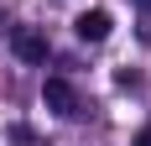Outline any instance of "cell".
<instances>
[{
    "mask_svg": "<svg viewBox=\"0 0 151 146\" xmlns=\"http://www.w3.org/2000/svg\"><path fill=\"white\" fill-rule=\"evenodd\" d=\"M42 104L52 115H78V89L68 84V78H47L42 84Z\"/></svg>",
    "mask_w": 151,
    "mask_h": 146,
    "instance_id": "obj_1",
    "label": "cell"
},
{
    "mask_svg": "<svg viewBox=\"0 0 151 146\" xmlns=\"http://www.w3.org/2000/svg\"><path fill=\"white\" fill-rule=\"evenodd\" d=\"M11 47H16L21 63H47V37H42L37 26H21V31L11 37Z\"/></svg>",
    "mask_w": 151,
    "mask_h": 146,
    "instance_id": "obj_2",
    "label": "cell"
},
{
    "mask_svg": "<svg viewBox=\"0 0 151 146\" xmlns=\"http://www.w3.org/2000/svg\"><path fill=\"white\" fill-rule=\"evenodd\" d=\"M109 26H115V21H109V11H83V16L73 21V31L83 37V42H104Z\"/></svg>",
    "mask_w": 151,
    "mask_h": 146,
    "instance_id": "obj_3",
    "label": "cell"
},
{
    "mask_svg": "<svg viewBox=\"0 0 151 146\" xmlns=\"http://www.w3.org/2000/svg\"><path fill=\"white\" fill-rule=\"evenodd\" d=\"M136 146H151V125H146V131H141V136H136Z\"/></svg>",
    "mask_w": 151,
    "mask_h": 146,
    "instance_id": "obj_4",
    "label": "cell"
},
{
    "mask_svg": "<svg viewBox=\"0 0 151 146\" xmlns=\"http://www.w3.org/2000/svg\"><path fill=\"white\" fill-rule=\"evenodd\" d=\"M136 5H151V0H136Z\"/></svg>",
    "mask_w": 151,
    "mask_h": 146,
    "instance_id": "obj_5",
    "label": "cell"
}]
</instances>
